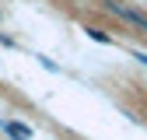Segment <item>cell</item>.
Instances as JSON below:
<instances>
[{
  "instance_id": "cell-1",
  "label": "cell",
  "mask_w": 147,
  "mask_h": 140,
  "mask_svg": "<svg viewBox=\"0 0 147 140\" xmlns=\"http://www.w3.org/2000/svg\"><path fill=\"white\" fill-rule=\"evenodd\" d=\"M102 7L109 11V14H116L123 25H130L133 32H140V35H147V14L140 11V7H130V4H119V0H102Z\"/></svg>"
},
{
  "instance_id": "cell-2",
  "label": "cell",
  "mask_w": 147,
  "mask_h": 140,
  "mask_svg": "<svg viewBox=\"0 0 147 140\" xmlns=\"http://www.w3.org/2000/svg\"><path fill=\"white\" fill-rule=\"evenodd\" d=\"M88 39H95V42H105V46H112V39L102 32V28H88Z\"/></svg>"
},
{
  "instance_id": "cell-3",
  "label": "cell",
  "mask_w": 147,
  "mask_h": 140,
  "mask_svg": "<svg viewBox=\"0 0 147 140\" xmlns=\"http://www.w3.org/2000/svg\"><path fill=\"white\" fill-rule=\"evenodd\" d=\"M133 56H137V63H144V67H147V52H133Z\"/></svg>"
}]
</instances>
